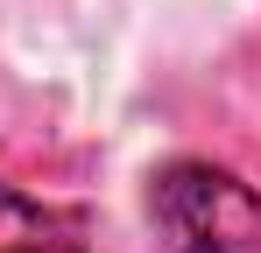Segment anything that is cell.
Returning <instances> with one entry per match:
<instances>
[{"label": "cell", "mask_w": 261, "mask_h": 253, "mask_svg": "<svg viewBox=\"0 0 261 253\" xmlns=\"http://www.w3.org/2000/svg\"><path fill=\"white\" fill-rule=\"evenodd\" d=\"M163 253H261V190L219 162H170L148 183Z\"/></svg>", "instance_id": "obj_1"}, {"label": "cell", "mask_w": 261, "mask_h": 253, "mask_svg": "<svg viewBox=\"0 0 261 253\" xmlns=\"http://www.w3.org/2000/svg\"><path fill=\"white\" fill-rule=\"evenodd\" d=\"M0 253H85V232L71 211L29 197L7 169H0Z\"/></svg>", "instance_id": "obj_2"}]
</instances>
